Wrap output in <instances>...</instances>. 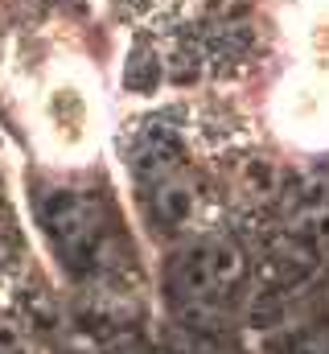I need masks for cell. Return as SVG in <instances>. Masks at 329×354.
<instances>
[{
	"instance_id": "6da1fadb",
	"label": "cell",
	"mask_w": 329,
	"mask_h": 354,
	"mask_svg": "<svg viewBox=\"0 0 329 354\" xmlns=\"http://www.w3.org/2000/svg\"><path fill=\"white\" fill-rule=\"evenodd\" d=\"M41 231L54 248L62 268L82 284H111L128 268V239L120 227L115 206L103 189L91 185H54L46 189L41 206Z\"/></svg>"
},
{
	"instance_id": "7a4b0ae2",
	"label": "cell",
	"mask_w": 329,
	"mask_h": 354,
	"mask_svg": "<svg viewBox=\"0 0 329 354\" xmlns=\"http://www.w3.org/2000/svg\"><path fill=\"white\" fill-rule=\"evenodd\" d=\"M164 288L185 322L223 317L243 288V252L227 239H198L173 256Z\"/></svg>"
},
{
	"instance_id": "3957f363",
	"label": "cell",
	"mask_w": 329,
	"mask_h": 354,
	"mask_svg": "<svg viewBox=\"0 0 329 354\" xmlns=\"http://www.w3.org/2000/svg\"><path fill=\"white\" fill-rule=\"evenodd\" d=\"M136 185H140V202H144L149 218L161 231H189L194 227L198 185L173 153L144 149V157L136 161Z\"/></svg>"
}]
</instances>
